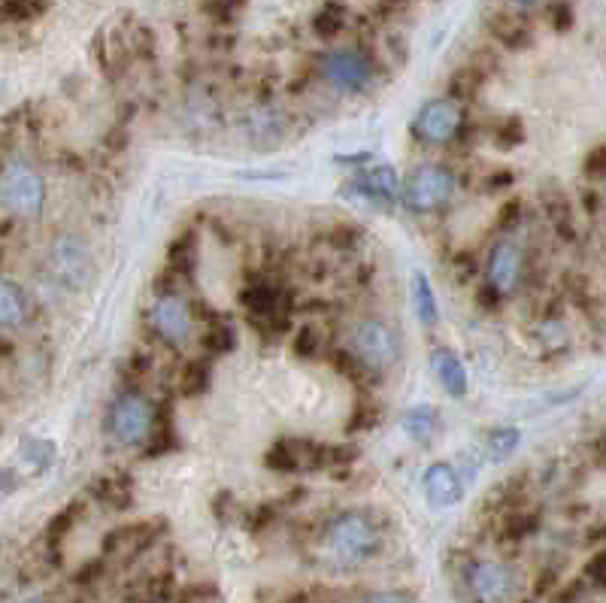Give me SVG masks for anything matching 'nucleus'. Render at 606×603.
Instances as JSON below:
<instances>
[{
    "mask_svg": "<svg viewBox=\"0 0 606 603\" xmlns=\"http://www.w3.org/2000/svg\"><path fill=\"white\" fill-rule=\"evenodd\" d=\"M397 194L410 213H437L455 194V176L443 164H422L407 176V182H400Z\"/></svg>",
    "mask_w": 606,
    "mask_h": 603,
    "instance_id": "f257e3e1",
    "label": "nucleus"
},
{
    "mask_svg": "<svg viewBox=\"0 0 606 603\" xmlns=\"http://www.w3.org/2000/svg\"><path fill=\"white\" fill-rule=\"evenodd\" d=\"M0 204L19 219H37L46 204L43 176L25 161H10L0 170Z\"/></svg>",
    "mask_w": 606,
    "mask_h": 603,
    "instance_id": "f03ea898",
    "label": "nucleus"
},
{
    "mask_svg": "<svg viewBox=\"0 0 606 603\" xmlns=\"http://www.w3.org/2000/svg\"><path fill=\"white\" fill-rule=\"evenodd\" d=\"M107 431L119 446H140L152 437L155 431V410L152 404L137 394V391H125L113 400L110 416H107Z\"/></svg>",
    "mask_w": 606,
    "mask_h": 603,
    "instance_id": "7ed1b4c3",
    "label": "nucleus"
},
{
    "mask_svg": "<svg viewBox=\"0 0 606 603\" xmlns=\"http://www.w3.org/2000/svg\"><path fill=\"white\" fill-rule=\"evenodd\" d=\"M352 352L370 370H388L400 358V337L382 319H361L352 328Z\"/></svg>",
    "mask_w": 606,
    "mask_h": 603,
    "instance_id": "20e7f679",
    "label": "nucleus"
},
{
    "mask_svg": "<svg viewBox=\"0 0 606 603\" xmlns=\"http://www.w3.org/2000/svg\"><path fill=\"white\" fill-rule=\"evenodd\" d=\"M376 546H379L376 528L361 513H346V516L334 519V525L328 528V549L343 564L364 561L367 555L376 552Z\"/></svg>",
    "mask_w": 606,
    "mask_h": 603,
    "instance_id": "39448f33",
    "label": "nucleus"
},
{
    "mask_svg": "<svg viewBox=\"0 0 606 603\" xmlns=\"http://www.w3.org/2000/svg\"><path fill=\"white\" fill-rule=\"evenodd\" d=\"M461 119L464 116H461V107L455 104V100L440 97V100H428V104L419 110V116L413 122V131H416L419 140L443 146V143H449L458 134Z\"/></svg>",
    "mask_w": 606,
    "mask_h": 603,
    "instance_id": "423d86ee",
    "label": "nucleus"
},
{
    "mask_svg": "<svg viewBox=\"0 0 606 603\" xmlns=\"http://www.w3.org/2000/svg\"><path fill=\"white\" fill-rule=\"evenodd\" d=\"M322 76L337 91H361L370 85L373 67L358 49H337L322 61Z\"/></svg>",
    "mask_w": 606,
    "mask_h": 603,
    "instance_id": "0eeeda50",
    "label": "nucleus"
},
{
    "mask_svg": "<svg viewBox=\"0 0 606 603\" xmlns=\"http://www.w3.org/2000/svg\"><path fill=\"white\" fill-rule=\"evenodd\" d=\"M49 267H52V273L58 276V282L61 285H67V288H82V285H88V279H91V252L85 249V243L82 240H73V237H64V240H58L55 246H52V252H49Z\"/></svg>",
    "mask_w": 606,
    "mask_h": 603,
    "instance_id": "6e6552de",
    "label": "nucleus"
},
{
    "mask_svg": "<svg viewBox=\"0 0 606 603\" xmlns=\"http://www.w3.org/2000/svg\"><path fill=\"white\" fill-rule=\"evenodd\" d=\"M152 328L167 346H182L191 337V310L182 297L161 294L152 307Z\"/></svg>",
    "mask_w": 606,
    "mask_h": 603,
    "instance_id": "1a4fd4ad",
    "label": "nucleus"
},
{
    "mask_svg": "<svg viewBox=\"0 0 606 603\" xmlns=\"http://www.w3.org/2000/svg\"><path fill=\"white\" fill-rule=\"evenodd\" d=\"M522 270H525V258L522 249L510 240H503L491 249L488 255V285L497 294H510L516 291V285L522 282Z\"/></svg>",
    "mask_w": 606,
    "mask_h": 603,
    "instance_id": "9d476101",
    "label": "nucleus"
},
{
    "mask_svg": "<svg viewBox=\"0 0 606 603\" xmlns=\"http://www.w3.org/2000/svg\"><path fill=\"white\" fill-rule=\"evenodd\" d=\"M470 588L479 603H507L513 594V573L497 561H479L470 570Z\"/></svg>",
    "mask_w": 606,
    "mask_h": 603,
    "instance_id": "9b49d317",
    "label": "nucleus"
},
{
    "mask_svg": "<svg viewBox=\"0 0 606 603\" xmlns=\"http://www.w3.org/2000/svg\"><path fill=\"white\" fill-rule=\"evenodd\" d=\"M464 494L461 476L452 464H431L425 473V497L431 500V507L443 510V507H455Z\"/></svg>",
    "mask_w": 606,
    "mask_h": 603,
    "instance_id": "f8f14e48",
    "label": "nucleus"
},
{
    "mask_svg": "<svg viewBox=\"0 0 606 603\" xmlns=\"http://www.w3.org/2000/svg\"><path fill=\"white\" fill-rule=\"evenodd\" d=\"M431 364H434V373H437L440 385L452 397H464L467 394V370H464L461 358L452 349H437L434 358H431Z\"/></svg>",
    "mask_w": 606,
    "mask_h": 603,
    "instance_id": "ddd939ff",
    "label": "nucleus"
},
{
    "mask_svg": "<svg viewBox=\"0 0 606 603\" xmlns=\"http://www.w3.org/2000/svg\"><path fill=\"white\" fill-rule=\"evenodd\" d=\"M370 200H376V204H394V197L400 191V179L391 167H373L364 173L361 182H355Z\"/></svg>",
    "mask_w": 606,
    "mask_h": 603,
    "instance_id": "4468645a",
    "label": "nucleus"
},
{
    "mask_svg": "<svg viewBox=\"0 0 606 603\" xmlns=\"http://www.w3.org/2000/svg\"><path fill=\"white\" fill-rule=\"evenodd\" d=\"M28 319V300L22 288L0 276V328H16Z\"/></svg>",
    "mask_w": 606,
    "mask_h": 603,
    "instance_id": "2eb2a0df",
    "label": "nucleus"
},
{
    "mask_svg": "<svg viewBox=\"0 0 606 603\" xmlns=\"http://www.w3.org/2000/svg\"><path fill=\"white\" fill-rule=\"evenodd\" d=\"M413 304H416V313H419L422 325H428V328L437 325L440 310H437V297H434V288H431L425 273L413 276Z\"/></svg>",
    "mask_w": 606,
    "mask_h": 603,
    "instance_id": "dca6fc26",
    "label": "nucleus"
},
{
    "mask_svg": "<svg viewBox=\"0 0 606 603\" xmlns=\"http://www.w3.org/2000/svg\"><path fill=\"white\" fill-rule=\"evenodd\" d=\"M403 428L416 443H428L437 434V413L431 407H416L403 416Z\"/></svg>",
    "mask_w": 606,
    "mask_h": 603,
    "instance_id": "f3484780",
    "label": "nucleus"
},
{
    "mask_svg": "<svg viewBox=\"0 0 606 603\" xmlns=\"http://www.w3.org/2000/svg\"><path fill=\"white\" fill-rule=\"evenodd\" d=\"M519 440H522V434H519L516 428H497V431H491L488 440H485V449H488L485 455H488L491 461H507V458L516 452Z\"/></svg>",
    "mask_w": 606,
    "mask_h": 603,
    "instance_id": "a211bd4d",
    "label": "nucleus"
},
{
    "mask_svg": "<svg viewBox=\"0 0 606 603\" xmlns=\"http://www.w3.org/2000/svg\"><path fill=\"white\" fill-rule=\"evenodd\" d=\"M243 304H246L252 313H258V316H270L273 307H276V294H273L270 288L258 285V288H252L249 294H243Z\"/></svg>",
    "mask_w": 606,
    "mask_h": 603,
    "instance_id": "6ab92c4d",
    "label": "nucleus"
},
{
    "mask_svg": "<svg viewBox=\"0 0 606 603\" xmlns=\"http://www.w3.org/2000/svg\"><path fill=\"white\" fill-rule=\"evenodd\" d=\"M297 455H300V452H294V446H291V449L276 446V449L267 452V464H270L273 470H294V467H300V458H297Z\"/></svg>",
    "mask_w": 606,
    "mask_h": 603,
    "instance_id": "aec40b11",
    "label": "nucleus"
},
{
    "mask_svg": "<svg viewBox=\"0 0 606 603\" xmlns=\"http://www.w3.org/2000/svg\"><path fill=\"white\" fill-rule=\"evenodd\" d=\"M294 355H300V358H310V355H316L319 352V334L313 331V328H303V331H297V337H294Z\"/></svg>",
    "mask_w": 606,
    "mask_h": 603,
    "instance_id": "412c9836",
    "label": "nucleus"
},
{
    "mask_svg": "<svg viewBox=\"0 0 606 603\" xmlns=\"http://www.w3.org/2000/svg\"><path fill=\"white\" fill-rule=\"evenodd\" d=\"M234 343H237V337H234V331H231V328H216V331L207 337V349H213L216 355L231 352V349H234Z\"/></svg>",
    "mask_w": 606,
    "mask_h": 603,
    "instance_id": "4be33fe9",
    "label": "nucleus"
},
{
    "mask_svg": "<svg viewBox=\"0 0 606 603\" xmlns=\"http://www.w3.org/2000/svg\"><path fill=\"white\" fill-rule=\"evenodd\" d=\"M207 376H210V370H207V364L204 361H200V364H191L188 367V382H185V394H194V391H200V388H204L207 385Z\"/></svg>",
    "mask_w": 606,
    "mask_h": 603,
    "instance_id": "5701e85b",
    "label": "nucleus"
},
{
    "mask_svg": "<svg viewBox=\"0 0 606 603\" xmlns=\"http://www.w3.org/2000/svg\"><path fill=\"white\" fill-rule=\"evenodd\" d=\"M340 25H343V19H340V16H331V13H322V16L316 19V31H322L325 37H331Z\"/></svg>",
    "mask_w": 606,
    "mask_h": 603,
    "instance_id": "b1692460",
    "label": "nucleus"
},
{
    "mask_svg": "<svg viewBox=\"0 0 606 603\" xmlns=\"http://www.w3.org/2000/svg\"><path fill=\"white\" fill-rule=\"evenodd\" d=\"M600 170H603V149H594V152L588 155V164H585V173L597 176Z\"/></svg>",
    "mask_w": 606,
    "mask_h": 603,
    "instance_id": "393cba45",
    "label": "nucleus"
},
{
    "mask_svg": "<svg viewBox=\"0 0 606 603\" xmlns=\"http://www.w3.org/2000/svg\"><path fill=\"white\" fill-rule=\"evenodd\" d=\"M367 603H410L403 594H394V591H382V594H373Z\"/></svg>",
    "mask_w": 606,
    "mask_h": 603,
    "instance_id": "a878e982",
    "label": "nucleus"
},
{
    "mask_svg": "<svg viewBox=\"0 0 606 603\" xmlns=\"http://www.w3.org/2000/svg\"><path fill=\"white\" fill-rule=\"evenodd\" d=\"M16 488V479H13V473H4L0 470V497H7L10 491Z\"/></svg>",
    "mask_w": 606,
    "mask_h": 603,
    "instance_id": "bb28decb",
    "label": "nucleus"
},
{
    "mask_svg": "<svg viewBox=\"0 0 606 603\" xmlns=\"http://www.w3.org/2000/svg\"><path fill=\"white\" fill-rule=\"evenodd\" d=\"M510 219H513V222L519 219V204H507V207H503V222H500V225H510Z\"/></svg>",
    "mask_w": 606,
    "mask_h": 603,
    "instance_id": "cd10ccee",
    "label": "nucleus"
},
{
    "mask_svg": "<svg viewBox=\"0 0 606 603\" xmlns=\"http://www.w3.org/2000/svg\"><path fill=\"white\" fill-rule=\"evenodd\" d=\"M513 4H522V7H531V4H537V0H513Z\"/></svg>",
    "mask_w": 606,
    "mask_h": 603,
    "instance_id": "c85d7f7f",
    "label": "nucleus"
},
{
    "mask_svg": "<svg viewBox=\"0 0 606 603\" xmlns=\"http://www.w3.org/2000/svg\"><path fill=\"white\" fill-rule=\"evenodd\" d=\"M22 603H40V600H22Z\"/></svg>",
    "mask_w": 606,
    "mask_h": 603,
    "instance_id": "c756f323",
    "label": "nucleus"
}]
</instances>
